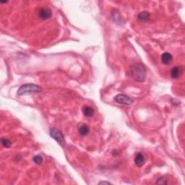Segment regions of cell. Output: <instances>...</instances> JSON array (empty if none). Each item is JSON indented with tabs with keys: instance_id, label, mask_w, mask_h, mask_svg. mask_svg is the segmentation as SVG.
Wrapping results in <instances>:
<instances>
[{
	"instance_id": "6da1fadb",
	"label": "cell",
	"mask_w": 185,
	"mask_h": 185,
	"mask_svg": "<svg viewBox=\"0 0 185 185\" xmlns=\"http://www.w3.org/2000/svg\"><path fill=\"white\" fill-rule=\"evenodd\" d=\"M130 73L132 78L135 81L142 82H144L146 77V67L141 63H136L130 68Z\"/></svg>"
},
{
	"instance_id": "7a4b0ae2",
	"label": "cell",
	"mask_w": 185,
	"mask_h": 185,
	"mask_svg": "<svg viewBox=\"0 0 185 185\" xmlns=\"http://www.w3.org/2000/svg\"><path fill=\"white\" fill-rule=\"evenodd\" d=\"M42 90V88L39 85H36V84H24V85H21L19 90H18L17 93L19 95H31V94L41 92Z\"/></svg>"
},
{
	"instance_id": "3957f363",
	"label": "cell",
	"mask_w": 185,
	"mask_h": 185,
	"mask_svg": "<svg viewBox=\"0 0 185 185\" xmlns=\"http://www.w3.org/2000/svg\"><path fill=\"white\" fill-rule=\"evenodd\" d=\"M50 135L51 137H53L55 140L58 142L60 145L65 146V137H64L63 134L62 133L61 131L56 128H51L50 129Z\"/></svg>"
},
{
	"instance_id": "277c9868",
	"label": "cell",
	"mask_w": 185,
	"mask_h": 185,
	"mask_svg": "<svg viewBox=\"0 0 185 185\" xmlns=\"http://www.w3.org/2000/svg\"><path fill=\"white\" fill-rule=\"evenodd\" d=\"M114 101L118 104H123L125 106H129L133 103V100L130 97L124 94H118L114 97Z\"/></svg>"
},
{
	"instance_id": "5b68a950",
	"label": "cell",
	"mask_w": 185,
	"mask_h": 185,
	"mask_svg": "<svg viewBox=\"0 0 185 185\" xmlns=\"http://www.w3.org/2000/svg\"><path fill=\"white\" fill-rule=\"evenodd\" d=\"M52 15L51 11L48 8L42 7L38 10V17L41 20H48Z\"/></svg>"
},
{
	"instance_id": "8992f818",
	"label": "cell",
	"mask_w": 185,
	"mask_h": 185,
	"mask_svg": "<svg viewBox=\"0 0 185 185\" xmlns=\"http://www.w3.org/2000/svg\"><path fill=\"white\" fill-rule=\"evenodd\" d=\"M77 130L81 136H85L90 132V128L88 126L83 123H79L77 125Z\"/></svg>"
},
{
	"instance_id": "52a82bcc",
	"label": "cell",
	"mask_w": 185,
	"mask_h": 185,
	"mask_svg": "<svg viewBox=\"0 0 185 185\" xmlns=\"http://www.w3.org/2000/svg\"><path fill=\"white\" fill-rule=\"evenodd\" d=\"M134 163L137 167H142L145 164V158L143 154L139 153L136 155L135 159H134Z\"/></svg>"
},
{
	"instance_id": "ba28073f",
	"label": "cell",
	"mask_w": 185,
	"mask_h": 185,
	"mask_svg": "<svg viewBox=\"0 0 185 185\" xmlns=\"http://www.w3.org/2000/svg\"><path fill=\"white\" fill-rule=\"evenodd\" d=\"M172 55L168 52H165L161 55V62L164 64V65H169L172 61Z\"/></svg>"
},
{
	"instance_id": "9c48e42d",
	"label": "cell",
	"mask_w": 185,
	"mask_h": 185,
	"mask_svg": "<svg viewBox=\"0 0 185 185\" xmlns=\"http://www.w3.org/2000/svg\"><path fill=\"white\" fill-rule=\"evenodd\" d=\"M150 18V14L149 12L146 11L141 12L137 15V20L140 22H146L149 20Z\"/></svg>"
},
{
	"instance_id": "30bf717a",
	"label": "cell",
	"mask_w": 185,
	"mask_h": 185,
	"mask_svg": "<svg viewBox=\"0 0 185 185\" xmlns=\"http://www.w3.org/2000/svg\"><path fill=\"white\" fill-rule=\"evenodd\" d=\"M181 68H180V67H173L172 69H171L170 74H171V77H172V78L176 79L180 76V75H181Z\"/></svg>"
},
{
	"instance_id": "8fae6325",
	"label": "cell",
	"mask_w": 185,
	"mask_h": 185,
	"mask_svg": "<svg viewBox=\"0 0 185 185\" xmlns=\"http://www.w3.org/2000/svg\"><path fill=\"white\" fill-rule=\"evenodd\" d=\"M83 114L86 117H92L94 114V110L90 106H85L83 108Z\"/></svg>"
},
{
	"instance_id": "7c38bea8",
	"label": "cell",
	"mask_w": 185,
	"mask_h": 185,
	"mask_svg": "<svg viewBox=\"0 0 185 185\" xmlns=\"http://www.w3.org/2000/svg\"><path fill=\"white\" fill-rule=\"evenodd\" d=\"M1 142L4 147L5 148H10L12 145V142L10 139H6V138H1Z\"/></svg>"
},
{
	"instance_id": "4fadbf2b",
	"label": "cell",
	"mask_w": 185,
	"mask_h": 185,
	"mask_svg": "<svg viewBox=\"0 0 185 185\" xmlns=\"http://www.w3.org/2000/svg\"><path fill=\"white\" fill-rule=\"evenodd\" d=\"M33 161H34L35 164L38 165H41L43 163V158L41 156H35L33 157Z\"/></svg>"
},
{
	"instance_id": "5bb4252c",
	"label": "cell",
	"mask_w": 185,
	"mask_h": 185,
	"mask_svg": "<svg viewBox=\"0 0 185 185\" xmlns=\"http://www.w3.org/2000/svg\"><path fill=\"white\" fill-rule=\"evenodd\" d=\"M165 179H164V178H159L158 179V181H156V184H167V181H164Z\"/></svg>"
},
{
	"instance_id": "9a60e30c",
	"label": "cell",
	"mask_w": 185,
	"mask_h": 185,
	"mask_svg": "<svg viewBox=\"0 0 185 185\" xmlns=\"http://www.w3.org/2000/svg\"><path fill=\"white\" fill-rule=\"evenodd\" d=\"M99 184H112V183L109 182V181H101L99 182Z\"/></svg>"
}]
</instances>
